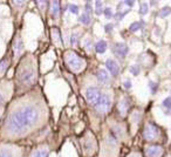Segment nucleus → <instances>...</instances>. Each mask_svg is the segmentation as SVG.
<instances>
[{
  "mask_svg": "<svg viewBox=\"0 0 171 157\" xmlns=\"http://www.w3.org/2000/svg\"><path fill=\"white\" fill-rule=\"evenodd\" d=\"M82 145H83V149L88 153V154H92L94 150H95V147H96V142L94 140V136H87L84 141H82Z\"/></svg>",
  "mask_w": 171,
  "mask_h": 157,
  "instance_id": "8",
  "label": "nucleus"
},
{
  "mask_svg": "<svg viewBox=\"0 0 171 157\" xmlns=\"http://www.w3.org/2000/svg\"><path fill=\"white\" fill-rule=\"evenodd\" d=\"M123 86H124L127 89H130V88H131V86H133V83H131V81H130V80H126V81L123 82Z\"/></svg>",
  "mask_w": 171,
  "mask_h": 157,
  "instance_id": "32",
  "label": "nucleus"
},
{
  "mask_svg": "<svg viewBox=\"0 0 171 157\" xmlns=\"http://www.w3.org/2000/svg\"><path fill=\"white\" fill-rule=\"evenodd\" d=\"M52 14L54 17L60 15V2L59 1H53L52 2Z\"/></svg>",
  "mask_w": 171,
  "mask_h": 157,
  "instance_id": "18",
  "label": "nucleus"
},
{
  "mask_svg": "<svg viewBox=\"0 0 171 157\" xmlns=\"http://www.w3.org/2000/svg\"><path fill=\"white\" fill-rule=\"evenodd\" d=\"M159 128L154 123H146L143 130V138L146 141H154L159 137Z\"/></svg>",
  "mask_w": 171,
  "mask_h": 157,
  "instance_id": "4",
  "label": "nucleus"
},
{
  "mask_svg": "<svg viewBox=\"0 0 171 157\" xmlns=\"http://www.w3.org/2000/svg\"><path fill=\"white\" fill-rule=\"evenodd\" d=\"M95 49H96V52H97L99 54L105 53V51H107V42H105L104 40H100V41L96 43Z\"/></svg>",
  "mask_w": 171,
  "mask_h": 157,
  "instance_id": "14",
  "label": "nucleus"
},
{
  "mask_svg": "<svg viewBox=\"0 0 171 157\" xmlns=\"http://www.w3.org/2000/svg\"><path fill=\"white\" fill-rule=\"evenodd\" d=\"M38 77V73H36V68L32 63H27V64H22L19 72V80L21 83L24 85H32L34 83L35 80Z\"/></svg>",
  "mask_w": 171,
  "mask_h": 157,
  "instance_id": "2",
  "label": "nucleus"
},
{
  "mask_svg": "<svg viewBox=\"0 0 171 157\" xmlns=\"http://www.w3.org/2000/svg\"><path fill=\"white\" fill-rule=\"evenodd\" d=\"M0 157H13V154L8 149H0Z\"/></svg>",
  "mask_w": 171,
  "mask_h": 157,
  "instance_id": "25",
  "label": "nucleus"
},
{
  "mask_svg": "<svg viewBox=\"0 0 171 157\" xmlns=\"http://www.w3.org/2000/svg\"><path fill=\"white\" fill-rule=\"evenodd\" d=\"M97 79H99V81L103 83V85H109L110 83V77H109V74H108V72L105 70V69H103V68H100L99 70H97Z\"/></svg>",
  "mask_w": 171,
  "mask_h": 157,
  "instance_id": "12",
  "label": "nucleus"
},
{
  "mask_svg": "<svg viewBox=\"0 0 171 157\" xmlns=\"http://www.w3.org/2000/svg\"><path fill=\"white\" fill-rule=\"evenodd\" d=\"M148 12H149V6H148V4L142 2V4H141V6H139V9H138L139 15H145Z\"/></svg>",
  "mask_w": 171,
  "mask_h": 157,
  "instance_id": "23",
  "label": "nucleus"
},
{
  "mask_svg": "<svg viewBox=\"0 0 171 157\" xmlns=\"http://www.w3.org/2000/svg\"><path fill=\"white\" fill-rule=\"evenodd\" d=\"M170 14H171L170 6H164L163 8H161V11H159V13H158L159 18H167V17H169Z\"/></svg>",
  "mask_w": 171,
  "mask_h": 157,
  "instance_id": "19",
  "label": "nucleus"
},
{
  "mask_svg": "<svg viewBox=\"0 0 171 157\" xmlns=\"http://www.w3.org/2000/svg\"><path fill=\"white\" fill-rule=\"evenodd\" d=\"M77 42V34L76 33H73L71 36H70V43L71 45H75Z\"/></svg>",
  "mask_w": 171,
  "mask_h": 157,
  "instance_id": "31",
  "label": "nucleus"
},
{
  "mask_svg": "<svg viewBox=\"0 0 171 157\" xmlns=\"http://www.w3.org/2000/svg\"><path fill=\"white\" fill-rule=\"evenodd\" d=\"M49 151L48 149H36L32 153L31 157H48Z\"/></svg>",
  "mask_w": 171,
  "mask_h": 157,
  "instance_id": "16",
  "label": "nucleus"
},
{
  "mask_svg": "<svg viewBox=\"0 0 171 157\" xmlns=\"http://www.w3.org/2000/svg\"><path fill=\"white\" fill-rule=\"evenodd\" d=\"M103 14H104V17H105L107 19H110L111 17H114V15H113V12H111V8H110V7H105V8L103 9Z\"/></svg>",
  "mask_w": 171,
  "mask_h": 157,
  "instance_id": "26",
  "label": "nucleus"
},
{
  "mask_svg": "<svg viewBox=\"0 0 171 157\" xmlns=\"http://www.w3.org/2000/svg\"><path fill=\"white\" fill-rule=\"evenodd\" d=\"M84 8H86V13H87V14H89V15L93 14V7L90 6L89 2H86V7H84Z\"/></svg>",
  "mask_w": 171,
  "mask_h": 157,
  "instance_id": "30",
  "label": "nucleus"
},
{
  "mask_svg": "<svg viewBox=\"0 0 171 157\" xmlns=\"http://www.w3.org/2000/svg\"><path fill=\"white\" fill-rule=\"evenodd\" d=\"M162 107L165 109V114H167V115H171V96H169V97H167V98L163 100Z\"/></svg>",
  "mask_w": 171,
  "mask_h": 157,
  "instance_id": "15",
  "label": "nucleus"
},
{
  "mask_svg": "<svg viewBox=\"0 0 171 157\" xmlns=\"http://www.w3.org/2000/svg\"><path fill=\"white\" fill-rule=\"evenodd\" d=\"M69 11H70L73 14H77V13H79V6H76V5H70V6H69Z\"/></svg>",
  "mask_w": 171,
  "mask_h": 157,
  "instance_id": "29",
  "label": "nucleus"
},
{
  "mask_svg": "<svg viewBox=\"0 0 171 157\" xmlns=\"http://www.w3.org/2000/svg\"><path fill=\"white\" fill-rule=\"evenodd\" d=\"M113 52L115 55H117L118 58L123 59L127 56V54L129 53V47L123 43V42H116L114 46H113Z\"/></svg>",
  "mask_w": 171,
  "mask_h": 157,
  "instance_id": "7",
  "label": "nucleus"
},
{
  "mask_svg": "<svg viewBox=\"0 0 171 157\" xmlns=\"http://www.w3.org/2000/svg\"><path fill=\"white\" fill-rule=\"evenodd\" d=\"M144 21L143 20H141V21H135V22H133L130 26H129V31L130 32H136L138 30H141V28H143V26H144Z\"/></svg>",
  "mask_w": 171,
  "mask_h": 157,
  "instance_id": "17",
  "label": "nucleus"
},
{
  "mask_svg": "<svg viewBox=\"0 0 171 157\" xmlns=\"http://www.w3.org/2000/svg\"><path fill=\"white\" fill-rule=\"evenodd\" d=\"M7 66H8V61L7 59H2L0 61V72H5L7 69Z\"/></svg>",
  "mask_w": 171,
  "mask_h": 157,
  "instance_id": "27",
  "label": "nucleus"
},
{
  "mask_svg": "<svg viewBox=\"0 0 171 157\" xmlns=\"http://www.w3.org/2000/svg\"><path fill=\"white\" fill-rule=\"evenodd\" d=\"M129 70H130V73H131L134 76L139 75V73H141V68H139V66H138V64H133V66H130Z\"/></svg>",
  "mask_w": 171,
  "mask_h": 157,
  "instance_id": "24",
  "label": "nucleus"
},
{
  "mask_svg": "<svg viewBox=\"0 0 171 157\" xmlns=\"http://www.w3.org/2000/svg\"><path fill=\"white\" fill-rule=\"evenodd\" d=\"M128 12L129 11H124V12H117L116 13V15H115V18L117 19V20H122L127 14H128Z\"/></svg>",
  "mask_w": 171,
  "mask_h": 157,
  "instance_id": "28",
  "label": "nucleus"
},
{
  "mask_svg": "<svg viewBox=\"0 0 171 157\" xmlns=\"http://www.w3.org/2000/svg\"><path fill=\"white\" fill-rule=\"evenodd\" d=\"M100 96H101V92L96 87H88L86 89V98H87L88 103L94 106V107L97 104Z\"/></svg>",
  "mask_w": 171,
  "mask_h": 157,
  "instance_id": "6",
  "label": "nucleus"
},
{
  "mask_svg": "<svg viewBox=\"0 0 171 157\" xmlns=\"http://www.w3.org/2000/svg\"><path fill=\"white\" fill-rule=\"evenodd\" d=\"M111 103H113L111 97L108 94H105V93H101L100 100H99L97 104L95 106V108H96V110H97L100 114H105V113H108V111L110 110Z\"/></svg>",
  "mask_w": 171,
  "mask_h": 157,
  "instance_id": "5",
  "label": "nucleus"
},
{
  "mask_svg": "<svg viewBox=\"0 0 171 157\" xmlns=\"http://www.w3.org/2000/svg\"><path fill=\"white\" fill-rule=\"evenodd\" d=\"M148 86H149V88H150V93L154 95L157 93V90H158V83L157 82H154V81H149L148 82Z\"/></svg>",
  "mask_w": 171,
  "mask_h": 157,
  "instance_id": "22",
  "label": "nucleus"
},
{
  "mask_svg": "<svg viewBox=\"0 0 171 157\" xmlns=\"http://www.w3.org/2000/svg\"><path fill=\"white\" fill-rule=\"evenodd\" d=\"M145 154L148 157H159L163 154V148L161 145H150L146 148Z\"/></svg>",
  "mask_w": 171,
  "mask_h": 157,
  "instance_id": "9",
  "label": "nucleus"
},
{
  "mask_svg": "<svg viewBox=\"0 0 171 157\" xmlns=\"http://www.w3.org/2000/svg\"><path fill=\"white\" fill-rule=\"evenodd\" d=\"M4 102H5V100H4V96L0 94V108L4 106Z\"/></svg>",
  "mask_w": 171,
  "mask_h": 157,
  "instance_id": "38",
  "label": "nucleus"
},
{
  "mask_svg": "<svg viewBox=\"0 0 171 157\" xmlns=\"http://www.w3.org/2000/svg\"><path fill=\"white\" fill-rule=\"evenodd\" d=\"M14 51H15V53L17 54H19L22 49H24V43H22V41H21V39L20 38H18L17 40H15V42H14Z\"/></svg>",
  "mask_w": 171,
  "mask_h": 157,
  "instance_id": "20",
  "label": "nucleus"
},
{
  "mask_svg": "<svg viewBox=\"0 0 171 157\" xmlns=\"http://www.w3.org/2000/svg\"><path fill=\"white\" fill-rule=\"evenodd\" d=\"M52 39H53V42H54L55 45H58L59 47H61L62 40H61L60 31H59L58 28H52Z\"/></svg>",
  "mask_w": 171,
  "mask_h": 157,
  "instance_id": "13",
  "label": "nucleus"
},
{
  "mask_svg": "<svg viewBox=\"0 0 171 157\" xmlns=\"http://www.w3.org/2000/svg\"><path fill=\"white\" fill-rule=\"evenodd\" d=\"M80 21H81V24H83V25L88 26V25L90 24V21H92V18H90V15H89V14L83 13V14L80 17Z\"/></svg>",
  "mask_w": 171,
  "mask_h": 157,
  "instance_id": "21",
  "label": "nucleus"
},
{
  "mask_svg": "<svg viewBox=\"0 0 171 157\" xmlns=\"http://www.w3.org/2000/svg\"><path fill=\"white\" fill-rule=\"evenodd\" d=\"M95 8H103L102 6H103V4L101 2V1H95Z\"/></svg>",
  "mask_w": 171,
  "mask_h": 157,
  "instance_id": "37",
  "label": "nucleus"
},
{
  "mask_svg": "<svg viewBox=\"0 0 171 157\" xmlns=\"http://www.w3.org/2000/svg\"><path fill=\"white\" fill-rule=\"evenodd\" d=\"M128 157H141V155H139L138 153H133V154H130Z\"/></svg>",
  "mask_w": 171,
  "mask_h": 157,
  "instance_id": "39",
  "label": "nucleus"
},
{
  "mask_svg": "<svg viewBox=\"0 0 171 157\" xmlns=\"http://www.w3.org/2000/svg\"><path fill=\"white\" fill-rule=\"evenodd\" d=\"M129 107H130V101H129V98L123 97L122 100H120V102H118V111H120L121 116H126V114H127L128 110H129Z\"/></svg>",
  "mask_w": 171,
  "mask_h": 157,
  "instance_id": "11",
  "label": "nucleus"
},
{
  "mask_svg": "<svg viewBox=\"0 0 171 157\" xmlns=\"http://www.w3.org/2000/svg\"><path fill=\"white\" fill-rule=\"evenodd\" d=\"M113 28H114V25H113V24H107V25L104 26V30H105V32L113 31Z\"/></svg>",
  "mask_w": 171,
  "mask_h": 157,
  "instance_id": "33",
  "label": "nucleus"
},
{
  "mask_svg": "<svg viewBox=\"0 0 171 157\" xmlns=\"http://www.w3.org/2000/svg\"><path fill=\"white\" fill-rule=\"evenodd\" d=\"M90 46H92V40H90V39H86V40H84V47L89 48Z\"/></svg>",
  "mask_w": 171,
  "mask_h": 157,
  "instance_id": "34",
  "label": "nucleus"
},
{
  "mask_svg": "<svg viewBox=\"0 0 171 157\" xmlns=\"http://www.w3.org/2000/svg\"><path fill=\"white\" fill-rule=\"evenodd\" d=\"M170 64H171V63H170Z\"/></svg>",
  "mask_w": 171,
  "mask_h": 157,
  "instance_id": "40",
  "label": "nucleus"
},
{
  "mask_svg": "<svg viewBox=\"0 0 171 157\" xmlns=\"http://www.w3.org/2000/svg\"><path fill=\"white\" fill-rule=\"evenodd\" d=\"M65 61L66 64L71 72H80L84 67V60L81 59L76 53L74 52H67L65 54Z\"/></svg>",
  "mask_w": 171,
  "mask_h": 157,
  "instance_id": "3",
  "label": "nucleus"
},
{
  "mask_svg": "<svg viewBox=\"0 0 171 157\" xmlns=\"http://www.w3.org/2000/svg\"><path fill=\"white\" fill-rule=\"evenodd\" d=\"M105 66H107L108 72H109L113 76H117V75H118V73H120V67H118V64L116 63V61H114V60H111V59H108L107 62H105Z\"/></svg>",
  "mask_w": 171,
  "mask_h": 157,
  "instance_id": "10",
  "label": "nucleus"
},
{
  "mask_svg": "<svg viewBox=\"0 0 171 157\" xmlns=\"http://www.w3.org/2000/svg\"><path fill=\"white\" fill-rule=\"evenodd\" d=\"M103 9L104 8H95V13H96V15H101L103 13Z\"/></svg>",
  "mask_w": 171,
  "mask_h": 157,
  "instance_id": "36",
  "label": "nucleus"
},
{
  "mask_svg": "<svg viewBox=\"0 0 171 157\" xmlns=\"http://www.w3.org/2000/svg\"><path fill=\"white\" fill-rule=\"evenodd\" d=\"M123 4H126V5H128L129 7H133V6L135 5V1H133V0H131V1H123Z\"/></svg>",
  "mask_w": 171,
  "mask_h": 157,
  "instance_id": "35",
  "label": "nucleus"
},
{
  "mask_svg": "<svg viewBox=\"0 0 171 157\" xmlns=\"http://www.w3.org/2000/svg\"><path fill=\"white\" fill-rule=\"evenodd\" d=\"M42 117V111L35 103H27L13 110L6 121V131L11 136H21L34 128Z\"/></svg>",
  "mask_w": 171,
  "mask_h": 157,
  "instance_id": "1",
  "label": "nucleus"
}]
</instances>
